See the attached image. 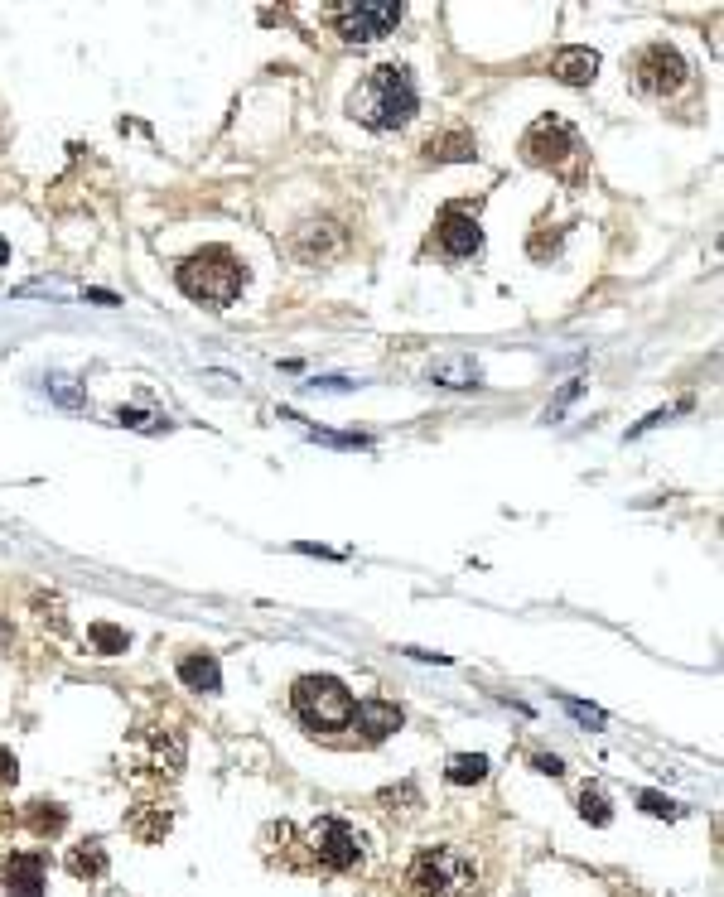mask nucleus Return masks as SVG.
I'll return each instance as SVG.
<instances>
[{"mask_svg":"<svg viewBox=\"0 0 724 897\" xmlns=\"http://www.w3.org/2000/svg\"><path fill=\"white\" fill-rule=\"evenodd\" d=\"M420 111V87L406 63H377L348 92V116L367 131H401Z\"/></svg>","mask_w":724,"mask_h":897,"instance_id":"1","label":"nucleus"},{"mask_svg":"<svg viewBox=\"0 0 724 897\" xmlns=\"http://www.w3.org/2000/svg\"><path fill=\"white\" fill-rule=\"evenodd\" d=\"M179 290L208 309H227L247 290V266L227 246H203L179 266Z\"/></svg>","mask_w":724,"mask_h":897,"instance_id":"2","label":"nucleus"},{"mask_svg":"<svg viewBox=\"0 0 724 897\" xmlns=\"http://www.w3.org/2000/svg\"><path fill=\"white\" fill-rule=\"evenodd\" d=\"M628 82H633V92L647 97V102H676L681 92H691L696 87V68L681 58L676 44L667 39H652V44H642L638 54L628 58Z\"/></svg>","mask_w":724,"mask_h":897,"instance_id":"3","label":"nucleus"},{"mask_svg":"<svg viewBox=\"0 0 724 897\" xmlns=\"http://www.w3.org/2000/svg\"><path fill=\"white\" fill-rule=\"evenodd\" d=\"M474 873H478V864L464 849L435 844V849H425V854L411 859V869L401 878V893L406 897H454L474 883Z\"/></svg>","mask_w":724,"mask_h":897,"instance_id":"4","label":"nucleus"},{"mask_svg":"<svg viewBox=\"0 0 724 897\" xmlns=\"http://www.w3.org/2000/svg\"><path fill=\"white\" fill-rule=\"evenodd\" d=\"M522 160L536 164V169H551V174H560V179H570V184H575V179L585 174V169H580L585 145H580V136H575L565 121L541 116L527 136H522Z\"/></svg>","mask_w":724,"mask_h":897,"instance_id":"5","label":"nucleus"},{"mask_svg":"<svg viewBox=\"0 0 724 897\" xmlns=\"http://www.w3.org/2000/svg\"><path fill=\"white\" fill-rule=\"evenodd\" d=\"M290 705L295 714L305 719L309 729L319 734V729H343V724H353V690L334 676H305L295 680V690H290Z\"/></svg>","mask_w":724,"mask_h":897,"instance_id":"6","label":"nucleus"},{"mask_svg":"<svg viewBox=\"0 0 724 897\" xmlns=\"http://www.w3.org/2000/svg\"><path fill=\"white\" fill-rule=\"evenodd\" d=\"M334 29L348 44H372L387 39L391 29L401 25V5L396 0H348V5H329Z\"/></svg>","mask_w":724,"mask_h":897,"instance_id":"7","label":"nucleus"},{"mask_svg":"<svg viewBox=\"0 0 724 897\" xmlns=\"http://www.w3.org/2000/svg\"><path fill=\"white\" fill-rule=\"evenodd\" d=\"M309 859H314V869H324V873H348L362 859L358 830L338 816L314 820V825H309Z\"/></svg>","mask_w":724,"mask_h":897,"instance_id":"8","label":"nucleus"},{"mask_svg":"<svg viewBox=\"0 0 724 897\" xmlns=\"http://www.w3.org/2000/svg\"><path fill=\"white\" fill-rule=\"evenodd\" d=\"M435 242L445 251L449 261H469L483 251V232H478V218L459 213V208H445L440 213V227H435Z\"/></svg>","mask_w":724,"mask_h":897,"instance_id":"9","label":"nucleus"},{"mask_svg":"<svg viewBox=\"0 0 724 897\" xmlns=\"http://www.w3.org/2000/svg\"><path fill=\"white\" fill-rule=\"evenodd\" d=\"M5 893L10 897H44V859L39 854H10L5 859Z\"/></svg>","mask_w":724,"mask_h":897,"instance_id":"10","label":"nucleus"},{"mask_svg":"<svg viewBox=\"0 0 724 897\" xmlns=\"http://www.w3.org/2000/svg\"><path fill=\"white\" fill-rule=\"evenodd\" d=\"M594 73H599L594 49H556V58H551V78L565 82V87H589Z\"/></svg>","mask_w":724,"mask_h":897,"instance_id":"11","label":"nucleus"},{"mask_svg":"<svg viewBox=\"0 0 724 897\" xmlns=\"http://www.w3.org/2000/svg\"><path fill=\"white\" fill-rule=\"evenodd\" d=\"M353 724H358L362 734L377 743V738H387V734L401 729V709L387 705V700H362V705L353 709Z\"/></svg>","mask_w":724,"mask_h":897,"instance_id":"12","label":"nucleus"},{"mask_svg":"<svg viewBox=\"0 0 724 897\" xmlns=\"http://www.w3.org/2000/svg\"><path fill=\"white\" fill-rule=\"evenodd\" d=\"M179 680H184L189 690L218 695V690H223V671H218V656H208V652L184 656V661H179Z\"/></svg>","mask_w":724,"mask_h":897,"instance_id":"13","label":"nucleus"},{"mask_svg":"<svg viewBox=\"0 0 724 897\" xmlns=\"http://www.w3.org/2000/svg\"><path fill=\"white\" fill-rule=\"evenodd\" d=\"M425 377L435 381V386H478V362L474 357H435L430 367H425Z\"/></svg>","mask_w":724,"mask_h":897,"instance_id":"14","label":"nucleus"},{"mask_svg":"<svg viewBox=\"0 0 724 897\" xmlns=\"http://www.w3.org/2000/svg\"><path fill=\"white\" fill-rule=\"evenodd\" d=\"M478 155V145L469 131H445V136H430V145H425V160H435V164H445V160H474Z\"/></svg>","mask_w":724,"mask_h":897,"instance_id":"15","label":"nucleus"},{"mask_svg":"<svg viewBox=\"0 0 724 897\" xmlns=\"http://www.w3.org/2000/svg\"><path fill=\"white\" fill-rule=\"evenodd\" d=\"M445 777L454 782V787H469V782H483L488 777V758L483 753H454L445 767Z\"/></svg>","mask_w":724,"mask_h":897,"instance_id":"16","label":"nucleus"},{"mask_svg":"<svg viewBox=\"0 0 724 897\" xmlns=\"http://www.w3.org/2000/svg\"><path fill=\"white\" fill-rule=\"evenodd\" d=\"M68 869L78 873V878H97V873H107V854H102V844L92 840L87 849H73V854H68Z\"/></svg>","mask_w":724,"mask_h":897,"instance_id":"17","label":"nucleus"},{"mask_svg":"<svg viewBox=\"0 0 724 897\" xmlns=\"http://www.w3.org/2000/svg\"><path fill=\"white\" fill-rule=\"evenodd\" d=\"M87 637H92V647L102 656H116V652H126L131 647V637L121 632V627H112V623H92L87 627Z\"/></svg>","mask_w":724,"mask_h":897,"instance_id":"18","label":"nucleus"},{"mask_svg":"<svg viewBox=\"0 0 724 897\" xmlns=\"http://www.w3.org/2000/svg\"><path fill=\"white\" fill-rule=\"evenodd\" d=\"M34 806H39V811H34V816H29V825H34V830H39V835H58V830H63V811H58V806H49V801H34Z\"/></svg>","mask_w":724,"mask_h":897,"instance_id":"19","label":"nucleus"},{"mask_svg":"<svg viewBox=\"0 0 724 897\" xmlns=\"http://www.w3.org/2000/svg\"><path fill=\"white\" fill-rule=\"evenodd\" d=\"M580 811H585V820H594V825H609V801H604V791L599 787L580 791Z\"/></svg>","mask_w":724,"mask_h":897,"instance_id":"20","label":"nucleus"},{"mask_svg":"<svg viewBox=\"0 0 724 897\" xmlns=\"http://www.w3.org/2000/svg\"><path fill=\"white\" fill-rule=\"evenodd\" d=\"M560 705L570 709V714H575V719H580V724H585V729H599V724H604V714H599V709L580 705V700H570V695H560Z\"/></svg>","mask_w":724,"mask_h":897,"instance_id":"21","label":"nucleus"},{"mask_svg":"<svg viewBox=\"0 0 724 897\" xmlns=\"http://www.w3.org/2000/svg\"><path fill=\"white\" fill-rule=\"evenodd\" d=\"M638 801H642V811H647V816H681V811L671 806L667 796H657V791H642Z\"/></svg>","mask_w":724,"mask_h":897,"instance_id":"22","label":"nucleus"},{"mask_svg":"<svg viewBox=\"0 0 724 897\" xmlns=\"http://www.w3.org/2000/svg\"><path fill=\"white\" fill-rule=\"evenodd\" d=\"M49 391H54L63 406H83V391H73V386H68V377H49Z\"/></svg>","mask_w":724,"mask_h":897,"instance_id":"23","label":"nucleus"},{"mask_svg":"<svg viewBox=\"0 0 724 897\" xmlns=\"http://www.w3.org/2000/svg\"><path fill=\"white\" fill-rule=\"evenodd\" d=\"M0 787H15V753L0 748Z\"/></svg>","mask_w":724,"mask_h":897,"instance_id":"24","label":"nucleus"},{"mask_svg":"<svg viewBox=\"0 0 724 897\" xmlns=\"http://www.w3.org/2000/svg\"><path fill=\"white\" fill-rule=\"evenodd\" d=\"M536 772H551V777H560L565 767H560V758H546V753H541V758H536Z\"/></svg>","mask_w":724,"mask_h":897,"instance_id":"25","label":"nucleus"},{"mask_svg":"<svg viewBox=\"0 0 724 897\" xmlns=\"http://www.w3.org/2000/svg\"><path fill=\"white\" fill-rule=\"evenodd\" d=\"M0 652H10V623H0Z\"/></svg>","mask_w":724,"mask_h":897,"instance_id":"26","label":"nucleus"},{"mask_svg":"<svg viewBox=\"0 0 724 897\" xmlns=\"http://www.w3.org/2000/svg\"><path fill=\"white\" fill-rule=\"evenodd\" d=\"M5 261H10V242L0 237V266H5Z\"/></svg>","mask_w":724,"mask_h":897,"instance_id":"27","label":"nucleus"}]
</instances>
